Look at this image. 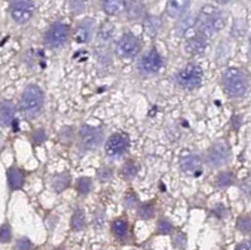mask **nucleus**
I'll use <instances>...</instances> for the list:
<instances>
[{
	"mask_svg": "<svg viewBox=\"0 0 251 250\" xmlns=\"http://www.w3.org/2000/svg\"><path fill=\"white\" fill-rule=\"evenodd\" d=\"M199 23V30L203 37H212L220 31L225 26V19L219 9L214 6L206 5L202 8L200 17L197 19Z\"/></svg>",
	"mask_w": 251,
	"mask_h": 250,
	"instance_id": "obj_1",
	"label": "nucleus"
},
{
	"mask_svg": "<svg viewBox=\"0 0 251 250\" xmlns=\"http://www.w3.org/2000/svg\"><path fill=\"white\" fill-rule=\"evenodd\" d=\"M223 84L226 93L231 97H241L248 89L245 74L237 68H228L223 74Z\"/></svg>",
	"mask_w": 251,
	"mask_h": 250,
	"instance_id": "obj_2",
	"label": "nucleus"
},
{
	"mask_svg": "<svg viewBox=\"0 0 251 250\" xmlns=\"http://www.w3.org/2000/svg\"><path fill=\"white\" fill-rule=\"evenodd\" d=\"M44 96L42 89L35 84L28 85L24 89L23 94H22V100H20V107L22 111L26 114V116H34L35 113L40 111V108L43 106Z\"/></svg>",
	"mask_w": 251,
	"mask_h": 250,
	"instance_id": "obj_3",
	"label": "nucleus"
},
{
	"mask_svg": "<svg viewBox=\"0 0 251 250\" xmlns=\"http://www.w3.org/2000/svg\"><path fill=\"white\" fill-rule=\"evenodd\" d=\"M202 69L196 64H187L183 69L178 72L176 76V81L178 85L186 89H194L200 87L202 83Z\"/></svg>",
	"mask_w": 251,
	"mask_h": 250,
	"instance_id": "obj_4",
	"label": "nucleus"
},
{
	"mask_svg": "<svg viewBox=\"0 0 251 250\" xmlns=\"http://www.w3.org/2000/svg\"><path fill=\"white\" fill-rule=\"evenodd\" d=\"M68 27L63 23H54L47 30L44 35V42L50 48H58L66 43L68 38Z\"/></svg>",
	"mask_w": 251,
	"mask_h": 250,
	"instance_id": "obj_5",
	"label": "nucleus"
},
{
	"mask_svg": "<svg viewBox=\"0 0 251 250\" xmlns=\"http://www.w3.org/2000/svg\"><path fill=\"white\" fill-rule=\"evenodd\" d=\"M140 40L131 33L123 35L116 46V52L122 58H132L140 52Z\"/></svg>",
	"mask_w": 251,
	"mask_h": 250,
	"instance_id": "obj_6",
	"label": "nucleus"
},
{
	"mask_svg": "<svg viewBox=\"0 0 251 250\" xmlns=\"http://www.w3.org/2000/svg\"><path fill=\"white\" fill-rule=\"evenodd\" d=\"M104 134L100 127H92V126L84 125L79 130L80 142L86 148H97L102 143Z\"/></svg>",
	"mask_w": 251,
	"mask_h": 250,
	"instance_id": "obj_7",
	"label": "nucleus"
},
{
	"mask_svg": "<svg viewBox=\"0 0 251 250\" xmlns=\"http://www.w3.org/2000/svg\"><path fill=\"white\" fill-rule=\"evenodd\" d=\"M10 14L17 23H26L33 15V4L30 0H13Z\"/></svg>",
	"mask_w": 251,
	"mask_h": 250,
	"instance_id": "obj_8",
	"label": "nucleus"
},
{
	"mask_svg": "<svg viewBox=\"0 0 251 250\" xmlns=\"http://www.w3.org/2000/svg\"><path fill=\"white\" fill-rule=\"evenodd\" d=\"M129 143L128 136L125 134H114L108 139L106 143L107 155L112 157L120 156L127 150Z\"/></svg>",
	"mask_w": 251,
	"mask_h": 250,
	"instance_id": "obj_9",
	"label": "nucleus"
},
{
	"mask_svg": "<svg viewBox=\"0 0 251 250\" xmlns=\"http://www.w3.org/2000/svg\"><path fill=\"white\" fill-rule=\"evenodd\" d=\"M162 67V58H161L160 53L154 49L147 52L138 62V68L142 71L143 73H154Z\"/></svg>",
	"mask_w": 251,
	"mask_h": 250,
	"instance_id": "obj_10",
	"label": "nucleus"
},
{
	"mask_svg": "<svg viewBox=\"0 0 251 250\" xmlns=\"http://www.w3.org/2000/svg\"><path fill=\"white\" fill-rule=\"evenodd\" d=\"M230 156L228 147L223 142L215 143L207 152V162L211 166H221L226 164Z\"/></svg>",
	"mask_w": 251,
	"mask_h": 250,
	"instance_id": "obj_11",
	"label": "nucleus"
},
{
	"mask_svg": "<svg viewBox=\"0 0 251 250\" xmlns=\"http://www.w3.org/2000/svg\"><path fill=\"white\" fill-rule=\"evenodd\" d=\"M206 47H207V43H206V39L202 35H196V37L190 38L185 44L186 52L188 54H192V56L202 54L206 51Z\"/></svg>",
	"mask_w": 251,
	"mask_h": 250,
	"instance_id": "obj_12",
	"label": "nucleus"
},
{
	"mask_svg": "<svg viewBox=\"0 0 251 250\" xmlns=\"http://www.w3.org/2000/svg\"><path fill=\"white\" fill-rule=\"evenodd\" d=\"M181 168H182L185 172L187 173H199L202 167V164H201L200 157L196 156V155H187V156H183L181 159Z\"/></svg>",
	"mask_w": 251,
	"mask_h": 250,
	"instance_id": "obj_13",
	"label": "nucleus"
},
{
	"mask_svg": "<svg viewBox=\"0 0 251 250\" xmlns=\"http://www.w3.org/2000/svg\"><path fill=\"white\" fill-rule=\"evenodd\" d=\"M190 0H169L166 6V13L171 18H180L187 10Z\"/></svg>",
	"mask_w": 251,
	"mask_h": 250,
	"instance_id": "obj_14",
	"label": "nucleus"
},
{
	"mask_svg": "<svg viewBox=\"0 0 251 250\" xmlns=\"http://www.w3.org/2000/svg\"><path fill=\"white\" fill-rule=\"evenodd\" d=\"M15 116V106L9 101L0 102V126L5 127L13 122Z\"/></svg>",
	"mask_w": 251,
	"mask_h": 250,
	"instance_id": "obj_15",
	"label": "nucleus"
},
{
	"mask_svg": "<svg viewBox=\"0 0 251 250\" xmlns=\"http://www.w3.org/2000/svg\"><path fill=\"white\" fill-rule=\"evenodd\" d=\"M92 29H93V22L91 20H84L83 23L78 26L75 30V39L78 43H87L92 35Z\"/></svg>",
	"mask_w": 251,
	"mask_h": 250,
	"instance_id": "obj_16",
	"label": "nucleus"
},
{
	"mask_svg": "<svg viewBox=\"0 0 251 250\" xmlns=\"http://www.w3.org/2000/svg\"><path fill=\"white\" fill-rule=\"evenodd\" d=\"M23 173L20 172L18 168L12 167L10 170H8V184L12 190H17V189L22 188V186H23Z\"/></svg>",
	"mask_w": 251,
	"mask_h": 250,
	"instance_id": "obj_17",
	"label": "nucleus"
},
{
	"mask_svg": "<svg viewBox=\"0 0 251 250\" xmlns=\"http://www.w3.org/2000/svg\"><path fill=\"white\" fill-rule=\"evenodd\" d=\"M103 8L107 14H117L125 8V0H104Z\"/></svg>",
	"mask_w": 251,
	"mask_h": 250,
	"instance_id": "obj_18",
	"label": "nucleus"
},
{
	"mask_svg": "<svg viewBox=\"0 0 251 250\" xmlns=\"http://www.w3.org/2000/svg\"><path fill=\"white\" fill-rule=\"evenodd\" d=\"M112 230L117 238H125L127 230H128V225L123 219H117L114 220L113 224H112Z\"/></svg>",
	"mask_w": 251,
	"mask_h": 250,
	"instance_id": "obj_19",
	"label": "nucleus"
},
{
	"mask_svg": "<svg viewBox=\"0 0 251 250\" xmlns=\"http://www.w3.org/2000/svg\"><path fill=\"white\" fill-rule=\"evenodd\" d=\"M232 182H234L232 175L230 172H227V171L220 172L216 177V186L219 189L228 188V186H231Z\"/></svg>",
	"mask_w": 251,
	"mask_h": 250,
	"instance_id": "obj_20",
	"label": "nucleus"
},
{
	"mask_svg": "<svg viewBox=\"0 0 251 250\" xmlns=\"http://www.w3.org/2000/svg\"><path fill=\"white\" fill-rule=\"evenodd\" d=\"M72 229L75 230H82L84 225H86V218H84V213L82 210H77L73 216H72L71 220Z\"/></svg>",
	"mask_w": 251,
	"mask_h": 250,
	"instance_id": "obj_21",
	"label": "nucleus"
},
{
	"mask_svg": "<svg viewBox=\"0 0 251 250\" xmlns=\"http://www.w3.org/2000/svg\"><path fill=\"white\" fill-rule=\"evenodd\" d=\"M69 182H71V177L67 173H62V175H57L53 180V188L55 191H62L66 188H68Z\"/></svg>",
	"mask_w": 251,
	"mask_h": 250,
	"instance_id": "obj_22",
	"label": "nucleus"
},
{
	"mask_svg": "<svg viewBox=\"0 0 251 250\" xmlns=\"http://www.w3.org/2000/svg\"><path fill=\"white\" fill-rule=\"evenodd\" d=\"M121 175H122L125 179H132L137 175V166L134 165V162L128 161L126 162L123 165L122 170H121Z\"/></svg>",
	"mask_w": 251,
	"mask_h": 250,
	"instance_id": "obj_23",
	"label": "nucleus"
},
{
	"mask_svg": "<svg viewBox=\"0 0 251 250\" xmlns=\"http://www.w3.org/2000/svg\"><path fill=\"white\" fill-rule=\"evenodd\" d=\"M92 189V181L88 177H80L77 181V190L78 193L82 194V195H86L91 191Z\"/></svg>",
	"mask_w": 251,
	"mask_h": 250,
	"instance_id": "obj_24",
	"label": "nucleus"
},
{
	"mask_svg": "<svg viewBox=\"0 0 251 250\" xmlns=\"http://www.w3.org/2000/svg\"><path fill=\"white\" fill-rule=\"evenodd\" d=\"M153 215V206L151 204H142L138 208V216L141 219H150Z\"/></svg>",
	"mask_w": 251,
	"mask_h": 250,
	"instance_id": "obj_25",
	"label": "nucleus"
},
{
	"mask_svg": "<svg viewBox=\"0 0 251 250\" xmlns=\"http://www.w3.org/2000/svg\"><path fill=\"white\" fill-rule=\"evenodd\" d=\"M250 227H251L250 216L249 215L240 216L239 219H237V229H239L240 231H243V233H249V231H250Z\"/></svg>",
	"mask_w": 251,
	"mask_h": 250,
	"instance_id": "obj_26",
	"label": "nucleus"
},
{
	"mask_svg": "<svg viewBox=\"0 0 251 250\" xmlns=\"http://www.w3.org/2000/svg\"><path fill=\"white\" fill-rule=\"evenodd\" d=\"M171 230L172 224L167 219H161L160 222H158V224H157V231H158V234L166 235V234L171 233Z\"/></svg>",
	"mask_w": 251,
	"mask_h": 250,
	"instance_id": "obj_27",
	"label": "nucleus"
},
{
	"mask_svg": "<svg viewBox=\"0 0 251 250\" xmlns=\"http://www.w3.org/2000/svg\"><path fill=\"white\" fill-rule=\"evenodd\" d=\"M12 239V230L8 224L0 226V243H8Z\"/></svg>",
	"mask_w": 251,
	"mask_h": 250,
	"instance_id": "obj_28",
	"label": "nucleus"
},
{
	"mask_svg": "<svg viewBox=\"0 0 251 250\" xmlns=\"http://www.w3.org/2000/svg\"><path fill=\"white\" fill-rule=\"evenodd\" d=\"M186 244H187V242H186L185 234L178 233V234H176V235L174 236V245L176 248H180V249H185Z\"/></svg>",
	"mask_w": 251,
	"mask_h": 250,
	"instance_id": "obj_29",
	"label": "nucleus"
},
{
	"mask_svg": "<svg viewBox=\"0 0 251 250\" xmlns=\"http://www.w3.org/2000/svg\"><path fill=\"white\" fill-rule=\"evenodd\" d=\"M31 249V242L28 238L19 239L15 244V250H30Z\"/></svg>",
	"mask_w": 251,
	"mask_h": 250,
	"instance_id": "obj_30",
	"label": "nucleus"
},
{
	"mask_svg": "<svg viewBox=\"0 0 251 250\" xmlns=\"http://www.w3.org/2000/svg\"><path fill=\"white\" fill-rule=\"evenodd\" d=\"M98 177L100 181H107L112 177V170L108 167H103L102 170L98 171Z\"/></svg>",
	"mask_w": 251,
	"mask_h": 250,
	"instance_id": "obj_31",
	"label": "nucleus"
},
{
	"mask_svg": "<svg viewBox=\"0 0 251 250\" xmlns=\"http://www.w3.org/2000/svg\"><path fill=\"white\" fill-rule=\"evenodd\" d=\"M46 132L43 131V130H37V131L33 134V136H31V139H33V141L37 143H42L46 141Z\"/></svg>",
	"mask_w": 251,
	"mask_h": 250,
	"instance_id": "obj_32",
	"label": "nucleus"
},
{
	"mask_svg": "<svg viewBox=\"0 0 251 250\" xmlns=\"http://www.w3.org/2000/svg\"><path fill=\"white\" fill-rule=\"evenodd\" d=\"M134 202H136V197H134V195H131V194H128L127 196H126L125 199V204L127 208H131L132 205H134Z\"/></svg>",
	"mask_w": 251,
	"mask_h": 250,
	"instance_id": "obj_33",
	"label": "nucleus"
},
{
	"mask_svg": "<svg viewBox=\"0 0 251 250\" xmlns=\"http://www.w3.org/2000/svg\"><path fill=\"white\" fill-rule=\"evenodd\" d=\"M215 214H217V216L219 218H223V216H225V208L224 206H221V205H219V206H216V209H215Z\"/></svg>",
	"mask_w": 251,
	"mask_h": 250,
	"instance_id": "obj_34",
	"label": "nucleus"
},
{
	"mask_svg": "<svg viewBox=\"0 0 251 250\" xmlns=\"http://www.w3.org/2000/svg\"><path fill=\"white\" fill-rule=\"evenodd\" d=\"M235 250H250V243H249V242L241 243V244L237 245L236 249H235Z\"/></svg>",
	"mask_w": 251,
	"mask_h": 250,
	"instance_id": "obj_35",
	"label": "nucleus"
},
{
	"mask_svg": "<svg viewBox=\"0 0 251 250\" xmlns=\"http://www.w3.org/2000/svg\"><path fill=\"white\" fill-rule=\"evenodd\" d=\"M219 4H227L228 1H231V0H216Z\"/></svg>",
	"mask_w": 251,
	"mask_h": 250,
	"instance_id": "obj_36",
	"label": "nucleus"
},
{
	"mask_svg": "<svg viewBox=\"0 0 251 250\" xmlns=\"http://www.w3.org/2000/svg\"><path fill=\"white\" fill-rule=\"evenodd\" d=\"M57 250H62V249H57Z\"/></svg>",
	"mask_w": 251,
	"mask_h": 250,
	"instance_id": "obj_37",
	"label": "nucleus"
}]
</instances>
